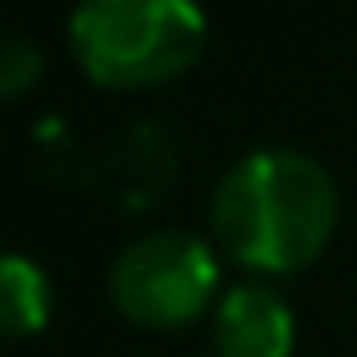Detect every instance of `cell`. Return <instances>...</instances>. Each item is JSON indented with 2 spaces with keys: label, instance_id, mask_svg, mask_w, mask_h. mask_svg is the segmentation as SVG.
Wrapping results in <instances>:
<instances>
[{
  "label": "cell",
  "instance_id": "6da1fadb",
  "mask_svg": "<svg viewBox=\"0 0 357 357\" xmlns=\"http://www.w3.org/2000/svg\"><path fill=\"white\" fill-rule=\"evenodd\" d=\"M337 225V186L333 176L294 152L264 147L240 157L211 201V230L220 255H230L250 274H294L313 264Z\"/></svg>",
  "mask_w": 357,
  "mask_h": 357
},
{
  "label": "cell",
  "instance_id": "7a4b0ae2",
  "mask_svg": "<svg viewBox=\"0 0 357 357\" xmlns=\"http://www.w3.org/2000/svg\"><path fill=\"white\" fill-rule=\"evenodd\" d=\"M69 45L98 89H157L201 59L206 15L196 0H79Z\"/></svg>",
  "mask_w": 357,
  "mask_h": 357
},
{
  "label": "cell",
  "instance_id": "3957f363",
  "mask_svg": "<svg viewBox=\"0 0 357 357\" xmlns=\"http://www.w3.org/2000/svg\"><path fill=\"white\" fill-rule=\"evenodd\" d=\"M108 289L128 323L172 333L220 303V259L186 230H152L118 255Z\"/></svg>",
  "mask_w": 357,
  "mask_h": 357
},
{
  "label": "cell",
  "instance_id": "277c9868",
  "mask_svg": "<svg viewBox=\"0 0 357 357\" xmlns=\"http://www.w3.org/2000/svg\"><path fill=\"white\" fill-rule=\"evenodd\" d=\"M211 333H215V357H289L294 352V313L259 279H245L220 294L211 313Z\"/></svg>",
  "mask_w": 357,
  "mask_h": 357
},
{
  "label": "cell",
  "instance_id": "5b68a950",
  "mask_svg": "<svg viewBox=\"0 0 357 357\" xmlns=\"http://www.w3.org/2000/svg\"><path fill=\"white\" fill-rule=\"evenodd\" d=\"M50 313H54L50 274L30 255L6 250V255H0V337H6V342L35 337V333H45Z\"/></svg>",
  "mask_w": 357,
  "mask_h": 357
},
{
  "label": "cell",
  "instance_id": "8992f818",
  "mask_svg": "<svg viewBox=\"0 0 357 357\" xmlns=\"http://www.w3.org/2000/svg\"><path fill=\"white\" fill-rule=\"evenodd\" d=\"M40 50L35 40L15 35V30H0V98H20L30 84H40Z\"/></svg>",
  "mask_w": 357,
  "mask_h": 357
}]
</instances>
